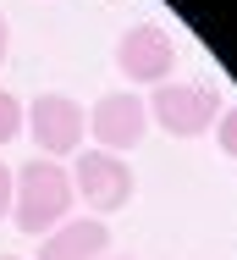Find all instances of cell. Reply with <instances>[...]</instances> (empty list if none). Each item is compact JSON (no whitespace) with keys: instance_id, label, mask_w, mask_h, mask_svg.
<instances>
[{"instance_id":"cell-8","label":"cell","mask_w":237,"mask_h":260,"mask_svg":"<svg viewBox=\"0 0 237 260\" xmlns=\"http://www.w3.org/2000/svg\"><path fill=\"white\" fill-rule=\"evenodd\" d=\"M17 133H22V100L11 89H0V144H11Z\"/></svg>"},{"instance_id":"cell-7","label":"cell","mask_w":237,"mask_h":260,"mask_svg":"<svg viewBox=\"0 0 237 260\" xmlns=\"http://www.w3.org/2000/svg\"><path fill=\"white\" fill-rule=\"evenodd\" d=\"M105 249H110V227L99 216H83V221H61L55 233H45L39 260H105Z\"/></svg>"},{"instance_id":"cell-12","label":"cell","mask_w":237,"mask_h":260,"mask_svg":"<svg viewBox=\"0 0 237 260\" xmlns=\"http://www.w3.org/2000/svg\"><path fill=\"white\" fill-rule=\"evenodd\" d=\"M0 260H17V255H0Z\"/></svg>"},{"instance_id":"cell-9","label":"cell","mask_w":237,"mask_h":260,"mask_svg":"<svg viewBox=\"0 0 237 260\" xmlns=\"http://www.w3.org/2000/svg\"><path fill=\"white\" fill-rule=\"evenodd\" d=\"M215 139H221V150L237 160V105H226V111H221V122H215Z\"/></svg>"},{"instance_id":"cell-11","label":"cell","mask_w":237,"mask_h":260,"mask_svg":"<svg viewBox=\"0 0 237 260\" xmlns=\"http://www.w3.org/2000/svg\"><path fill=\"white\" fill-rule=\"evenodd\" d=\"M6 55H11V28H6V17H0V67H6Z\"/></svg>"},{"instance_id":"cell-2","label":"cell","mask_w":237,"mask_h":260,"mask_svg":"<svg viewBox=\"0 0 237 260\" xmlns=\"http://www.w3.org/2000/svg\"><path fill=\"white\" fill-rule=\"evenodd\" d=\"M143 105H149V122H160L171 139H199L221 122V94L210 83H154Z\"/></svg>"},{"instance_id":"cell-5","label":"cell","mask_w":237,"mask_h":260,"mask_svg":"<svg viewBox=\"0 0 237 260\" xmlns=\"http://www.w3.org/2000/svg\"><path fill=\"white\" fill-rule=\"evenodd\" d=\"M171 67H177V45L160 22H133L116 39V72L127 83H166Z\"/></svg>"},{"instance_id":"cell-13","label":"cell","mask_w":237,"mask_h":260,"mask_svg":"<svg viewBox=\"0 0 237 260\" xmlns=\"http://www.w3.org/2000/svg\"><path fill=\"white\" fill-rule=\"evenodd\" d=\"M105 260H122V255H105Z\"/></svg>"},{"instance_id":"cell-1","label":"cell","mask_w":237,"mask_h":260,"mask_svg":"<svg viewBox=\"0 0 237 260\" xmlns=\"http://www.w3.org/2000/svg\"><path fill=\"white\" fill-rule=\"evenodd\" d=\"M72 205H77V194H72V172L61 160H28L11 177V221L28 238H45L61 221H72Z\"/></svg>"},{"instance_id":"cell-4","label":"cell","mask_w":237,"mask_h":260,"mask_svg":"<svg viewBox=\"0 0 237 260\" xmlns=\"http://www.w3.org/2000/svg\"><path fill=\"white\" fill-rule=\"evenodd\" d=\"M22 127L33 133L39 155H77L83 150V127H89V111L72 100V94H39V100L22 111Z\"/></svg>"},{"instance_id":"cell-3","label":"cell","mask_w":237,"mask_h":260,"mask_svg":"<svg viewBox=\"0 0 237 260\" xmlns=\"http://www.w3.org/2000/svg\"><path fill=\"white\" fill-rule=\"evenodd\" d=\"M72 194L94 216H110L133 200V166L110 150H77L72 155Z\"/></svg>"},{"instance_id":"cell-6","label":"cell","mask_w":237,"mask_h":260,"mask_svg":"<svg viewBox=\"0 0 237 260\" xmlns=\"http://www.w3.org/2000/svg\"><path fill=\"white\" fill-rule=\"evenodd\" d=\"M89 133H94V150H110V155L138 150L143 133H149V105L133 89H116V94H105L89 111Z\"/></svg>"},{"instance_id":"cell-10","label":"cell","mask_w":237,"mask_h":260,"mask_svg":"<svg viewBox=\"0 0 237 260\" xmlns=\"http://www.w3.org/2000/svg\"><path fill=\"white\" fill-rule=\"evenodd\" d=\"M0 216H11V172H6V160H0Z\"/></svg>"}]
</instances>
